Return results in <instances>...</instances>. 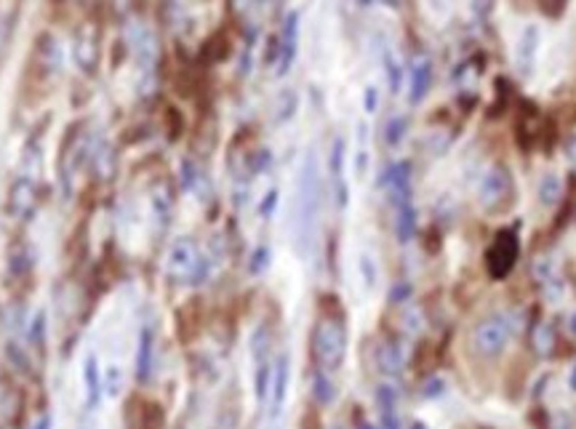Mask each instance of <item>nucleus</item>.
I'll return each instance as SVG.
<instances>
[{
  "label": "nucleus",
  "mask_w": 576,
  "mask_h": 429,
  "mask_svg": "<svg viewBox=\"0 0 576 429\" xmlns=\"http://www.w3.org/2000/svg\"><path fill=\"white\" fill-rule=\"evenodd\" d=\"M475 203L489 219H502L512 213V208L518 206V182L507 163H494L483 171L475 187Z\"/></svg>",
  "instance_id": "1"
},
{
  "label": "nucleus",
  "mask_w": 576,
  "mask_h": 429,
  "mask_svg": "<svg viewBox=\"0 0 576 429\" xmlns=\"http://www.w3.org/2000/svg\"><path fill=\"white\" fill-rule=\"evenodd\" d=\"M313 358L323 371H339L347 358V326L336 315H320L313 326Z\"/></svg>",
  "instance_id": "2"
},
{
  "label": "nucleus",
  "mask_w": 576,
  "mask_h": 429,
  "mask_svg": "<svg viewBox=\"0 0 576 429\" xmlns=\"http://www.w3.org/2000/svg\"><path fill=\"white\" fill-rule=\"evenodd\" d=\"M166 275L171 283H190L200 286L211 275V256L200 254L198 243L190 235H182L171 243V251L166 259Z\"/></svg>",
  "instance_id": "3"
},
{
  "label": "nucleus",
  "mask_w": 576,
  "mask_h": 429,
  "mask_svg": "<svg viewBox=\"0 0 576 429\" xmlns=\"http://www.w3.org/2000/svg\"><path fill=\"white\" fill-rule=\"evenodd\" d=\"M523 254V243H521V229L515 224H505L491 235L486 254H483V267L486 275L494 283H502L515 272L518 261Z\"/></svg>",
  "instance_id": "4"
},
{
  "label": "nucleus",
  "mask_w": 576,
  "mask_h": 429,
  "mask_svg": "<svg viewBox=\"0 0 576 429\" xmlns=\"http://www.w3.org/2000/svg\"><path fill=\"white\" fill-rule=\"evenodd\" d=\"M509 336H512V326L509 317L505 315H486L483 320H478L470 333V347L472 352L480 360H499L509 347Z\"/></svg>",
  "instance_id": "5"
},
{
  "label": "nucleus",
  "mask_w": 576,
  "mask_h": 429,
  "mask_svg": "<svg viewBox=\"0 0 576 429\" xmlns=\"http://www.w3.org/2000/svg\"><path fill=\"white\" fill-rule=\"evenodd\" d=\"M317 208H320V184H317V168L315 157L310 155L304 160V168L299 176V232L304 240H310L317 222Z\"/></svg>",
  "instance_id": "6"
},
{
  "label": "nucleus",
  "mask_w": 576,
  "mask_h": 429,
  "mask_svg": "<svg viewBox=\"0 0 576 429\" xmlns=\"http://www.w3.org/2000/svg\"><path fill=\"white\" fill-rule=\"evenodd\" d=\"M37 189L35 184L27 179V176H19L17 182L11 184V192H8V213L14 219H21V222H30L33 213H35L37 206Z\"/></svg>",
  "instance_id": "7"
},
{
  "label": "nucleus",
  "mask_w": 576,
  "mask_h": 429,
  "mask_svg": "<svg viewBox=\"0 0 576 429\" xmlns=\"http://www.w3.org/2000/svg\"><path fill=\"white\" fill-rule=\"evenodd\" d=\"M536 51H539V27L528 24L515 46V62H518V72L521 75H531L534 64H536Z\"/></svg>",
  "instance_id": "8"
},
{
  "label": "nucleus",
  "mask_w": 576,
  "mask_h": 429,
  "mask_svg": "<svg viewBox=\"0 0 576 429\" xmlns=\"http://www.w3.org/2000/svg\"><path fill=\"white\" fill-rule=\"evenodd\" d=\"M433 75H435V69H433L430 59H419L417 64H411V69H408V102H424V96L433 88Z\"/></svg>",
  "instance_id": "9"
},
{
  "label": "nucleus",
  "mask_w": 576,
  "mask_h": 429,
  "mask_svg": "<svg viewBox=\"0 0 576 429\" xmlns=\"http://www.w3.org/2000/svg\"><path fill=\"white\" fill-rule=\"evenodd\" d=\"M297 33H299V14L291 11L286 21H283V33H280V56H278V72L286 75L291 64H294V56H297Z\"/></svg>",
  "instance_id": "10"
},
{
  "label": "nucleus",
  "mask_w": 576,
  "mask_h": 429,
  "mask_svg": "<svg viewBox=\"0 0 576 429\" xmlns=\"http://www.w3.org/2000/svg\"><path fill=\"white\" fill-rule=\"evenodd\" d=\"M563 198H566V182H563V176L555 171L541 173L539 182H536V200H539V206L544 211H555Z\"/></svg>",
  "instance_id": "11"
},
{
  "label": "nucleus",
  "mask_w": 576,
  "mask_h": 429,
  "mask_svg": "<svg viewBox=\"0 0 576 429\" xmlns=\"http://www.w3.org/2000/svg\"><path fill=\"white\" fill-rule=\"evenodd\" d=\"M152 362H155V331L152 326H144L139 333V349H137V381L139 384L150 381Z\"/></svg>",
  "instance_id": "12"
},
{
  "label": "nucleus",
  "mask_w": 576,
  "mask_h": 429,
  "mask_svg": "<svg viewBox=\"0 0 576 429\" xmlns=\"http://www.w3.org/2000/svg\"><path fill=\"white\" fill-rule=\"evenodd\" d=\"M417 235H419V208L414 203L401 206L395 211V238L401 245H408Z\"/></svg>",
  "instance_id": "13"
},
{
  "label": "nucleus",
  "mask_w": 576,
  "mask_h": 429,
  "mask_svg": "<svg viewBox=\"0 0 576 429\" xmlns=\"http://www.w3.org/2000/svg\"><path fill=\"white\" fill-rule=\"evenodd\" d=\"M83 378H86V403L88 411H96V405L102 403V392H105V378L99 374V362L94 355L86 358V368H83Z\"/></svg>",
  "instance_id": "14"
},
{
  "label": "nucleus",
  "mask_w": 576,
  "mask_h": 429,
  "mask_svg": "<svg viewBox=\"0 0 576 429\" xmlns=\"http://www.w3.org/2000/svg\"><path fill=\"white\" fill-rule=\"evenodd\" d=\"M376 365L384 376H398L403 371V352L395 342H382L376 347Z\"/></svg>",
  "instance_id": "15"
},
{
  "label": "nucleus",
  "mask_w": 576,
  "mask_h": 429,
  "mask_svg": "<svg viewBox=\"0 0 576 429\" xmlns=\"http://www.w3.org/2000/svg\"><path fill=\"white\" fill-rule=\"evenodd\" d=\"M531 339H534V352L541 358H550L555 352V344H558V333L550 323H534L531 326Z\"/></svg>",
  "instance_id": "16"
},
{
  "label": "nucleus",
  "mask_w": 576,
  "mask_h": 429,
  "mask_svg": "<svg viewBox=\"0 0 576 429\" xmlns=\"http://www.w3.org/2000/svg\"><path fill=\"white\" fill-rule=\"evenodd\" d=\"M288 355H283L275 365V374H272V411L278 413L283 408V400H286V392H288Z\"/></svg>",
  "instance_id": "17"
},
{
  "label": "nucleus",
  "mask_w": 576,
  "mask_h": 429,
  "mask_svg": "<svg viewBox=\"0 0 576 429\" xmlns=\"http://www.w3.org/2000/svg\"><path fill=\"white\" fill-rule=\"evenodd\" d=\"M313 397L317 405H331L333 397H336V387H333L329 371H323V368H317L313 376Z\"/></svg>",
  "instance_id": "18"
},
{
  "label": "nucleus",
  "mask_w": 576,
  "mask_h": 429,
  "mask_svg": "<svg viewBox=\"0 0 576 429\" xmlns=\"http://www.w3.org/2000/svg\"><path fill=\"white\" fill-rule=\"evenodd\" d=\"M405 131H408V121H405L403 115L390 118L387 125H384V144H387V147H398L403 139H405Z\"/></svg>",
  "instance_id": "19"
},
{
  "label": "nucleus",
  "mask_w": 576,
  "mask_h": 429,
  "mask_svg": "<svg viewBox=\"0 0 576 429\" xmlns=\"http://www.w3.org/2000/svg\"><path fill=\"white\" fill-rule=\"evenodd\" d=\"M384 75H387L390 91H392V94H401V88H403V67H401V62H398L392 53H387V56H384Z\"/></svg>",
  "instance_id": "20"
},
{
  "label": "nucleus",
  "mask_w": 576,
  "mask_h": 429,
  "mask_svg": "<svg viewBox=\"0 0 576 429\" xmlns=\"http://www.w3.org/2000/svg\"><path fill=\"white\" fill-rule=\"evenodd\" d=\"M534 3H536V11H539L541 17L550 19V21H558L568 11V3L571 0H534Z\"/></svg>",
  "instance_id": "21"
},
{
  "label": "nucleus",
  "mask_w": 576,
  "mask_h": 429,
  "mask_svg": "<svg viewBox=\"0 0 576 429\" xmlns=\"http://www.w3.org/2000/svg\"><path fill=\"white\" fill-rule=\"evenodd\" d=\"M329 173L331 179H344V139H333V147H331V157H329Z\"/></svg>",
  "instance_id": "22"
},
{
  "label": "nucleus",
  "mask_w": 576,
  "mask_h": 429,
  "mask_svg": "<svg viewBox=\"0 0 576 429\" xmlns=\"http://www.w3.org/2000/svg\"><path fill=\"white\" fill-rule=\"evenodd\" d=\"M278 203H280V192H278V187H270V189H267V192L262 195L259 206H256V213H259V219H264V222H270V219L275 216V211H278Z\"/></svg>",
  "instance_id": "23"
},
{
  "label": "nucleus",
  "mask_w": 576,
  "mask_h": 429,
  "mask_svg": "<svg viewBox=\"0 0 576 429\" xmlns=\"http://www.w3.org/2000/svg\"><path fill=\"white\" fill-rule=\"evenodd\" d=\"M270 264V248L267 245H256L254 251H251V259H248V270H251V275H259V272H264V267Z\"/></svg>",
  "instance_id": "24"
},
{
  "label": "nucleus",
  "mask_w": 576,
  "mask_h": 429,
  "mask_svg": "<svg viewBox=\"0 0 576 429\" xmlns=\"http://www.w3.org/2000/svg\"><path fill=\"white\" fill-rule=\"evenodd\" d=\"M182 189H195L198 187V179H200V173H198V166L192 163V160H182Z\"/></svg>",
  "instance_id": "25"
},
{
  "label": "nucleus",
  "mask_w": 576,
  "mask_h": 429,
  "mask_svg": "<svg viewBox=\"0 0 576 429\" xmlns=\"http://www.w3.org/2000/svg\"><path fill=\"white\" fill-rule=\"evenodd\" d=\"M411 293H414V286L408 280H401V283H395V288L390 293V301L392 304H408L411 301Z\"/></svg>",
  "instance_id": "26"
},
{
  "label": "nucleus",
  "mask_w": 576,
  "mask_h": 429,
  "mask_svg": "<svg viewBox=\"0 0 576 429\" xmlns=\"http://www.w3.org/2000/svg\"><path fill=\"white\" fill-rule=\"evenodd\" d=\"M6 355H8V360L14 362V368H19V371H24V374L30 371V360H27V355H24V352L19 349L17 344H8V347H6Z\"/></svg>",
  "instance_id": "27"
},
{
  "label": "nucleus",
  "mask_w": 576,
  "mask_h": 429,
  "mask_svg": "<svg viewBox=\"0 0 576 429\" xmlns=\"http://www.w3.org/2000/svg\"><path fill=\"white\" fill-rule=\"evenodd\" d=\"M456 110H462V115H472L475 112V107L480 104V99L472 94V91H464V94H459L456 96Z\"/></svg>",
  "instance_id": "28"
},
{
  "label": "nucleus",
  "mask_w": 576,
  "mask_h": 429,
  "mask_svg": "<svg viewBox=\"0 0 576 429\" xmlns=\"http://www.w3.org/2000/svg\"><path fill=\"white\" fill-rule=\"evenodd\" d=\"M30 342L35 344V347H43V342H46V315L40 312L35 320H33V328H30Z\"/></svg>",
  "instance_id": "29"
},
{
  "label": "nucleus",
  "mask_w": 576,
  "mask_h": 429,
  "mask_svg": "<svg viewBox=\"0 0 576 429\" xmlns=\"http://www.w3.org/2000/svg\"><path fill=\"white\" fill-rule=\"evenodd\" d=\"M333 198H336V208L339 211H344V208L349 206V187H347V182L344 179H333Z\"/></svg>",
  "instance_id": "30"
},
{
  "label": "nucleus",
  "mask_w": 576,
  "mask_h": 429,
  "mask_svg": "<svg viewBox=\"0 0 576 429\" xmlns=\"http://www.w3.org/2000/svg\"><path fill=\"white\" fill-rule=\"evenodd\" d=\"M363 107H366V112H376V107H379V91L374 86L366 88V94H363Z\"/></svg>",
  "instance_id": "31"
},
{
  "label": "nucleus",
  "mask_w": 576,
  "mask_h": 429,
  "mask_svg": "<svg viewBox=\"0 0 576 429\" xmlns=\"http://www.w3.org/2000/svg\"><path fill=\"white\" fill-rule=\"evenodd\" d=\"M494 8V0H472V14L478 19H486Z\"/></svg>",
  "instance_id": "32"
},
{
  "label": "nucleus",
  "mask_w": 576,
  "mask_h": 429,
  "mask_svg": "<svg viewBox=\"0 0 576 429\" xmlns=\"http://www.w3.org/2000/svg\"><path fill=\"white\" fill-rule=\"evenodd\" d=\"M368 168V152L366 150H360L358 152V157H355V171H358V176H363Z\"/></svg>",
  "instance_id": "33"
},
{
  "label": "nucleus",
  "mask_w": 576,
  "mask_h": 429,
  "mask_svg": "<svg viewBox=\"0 0 576 429\" xmlns=\"http://www.w3.org/2000/svg\"><path fill=\"white\" fill-rule=\"evenodd\" d=\"M51 427V419H49V416H43V419H40V424H37L35 429H49Z\"/></svg>",
  "instance_id": "34"
},
{
  "label": "nucleus",
  "mask_w": 576,
  "mask_h": 429,
  "mask_svg": "<svg viewBox=\"0 0 576 429\" xmlns=\"http://www.w3.org/2000/svg\"><path fill=\"white\" fill-rule=\"evenodd\" d=\"M568 381H571V389L576 392V365H574V371H571V378H568Z\"/></svg>",
  "instance_id": "35"
},
{
  "label": "nucleus",
  "mask_w": 576,
  "mask_h": 429,
  "mask_svg": "<svg viewBox=\"0 0 576 429\" xmlns=\"http://www.w3.org/2000/svg\"><path fill=\"white\" fill-rule=\"evenodd\" d=\"M568 328H571V333L576 336V312L571 315V323H568Z\"/></svg>",
  "instance_id": "36"
},
{
  "label": "nucleus",
  "mask_w": 576,
  "mask_h": 429,
  "mask_svg": "<svg viewBox=\"0 0 576 429\" xmlns=\"http://www.w3.org/2000/svg\"><path fill=\"white\" fill-rule=\"evenodd\" d=\"M358 3H360V6H371V3H374V0H358Z\"/></svg>",
  "instance_id": "37"
},
{
  "label": "nucleus",
  "mask_w": 576,
  "mask_h": 429,
  "mask_svg": "<svg viewBox=\"0 0 576 429\" xmlns=\"http://www.w3.org/2000/svg\"><path fill=\"white\" fill-rule=\"evenodd\" d=\"M360 429H374V427H371V424H363V427H360Z\"/></svg>",
  "instance_id": "38"
}]
</instances>
